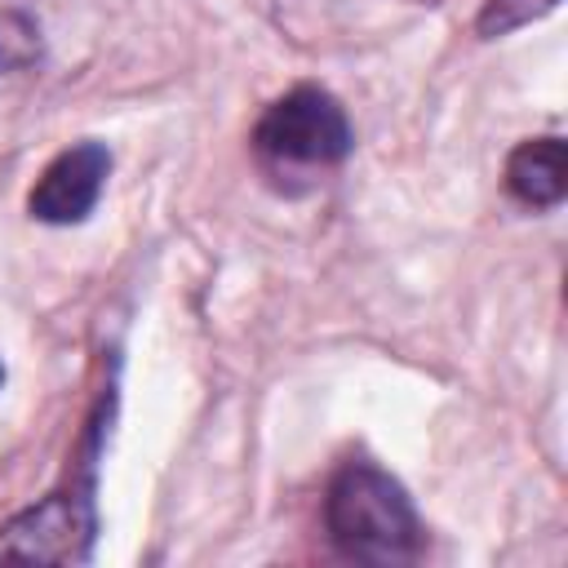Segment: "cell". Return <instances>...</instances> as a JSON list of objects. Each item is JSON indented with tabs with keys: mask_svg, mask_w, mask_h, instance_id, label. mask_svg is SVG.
Instances as JSON below:
<instances>
[{
	"mask_svg": "<svg viewBox=\"0 0 568 568\" xmlns=\"http://www.w3.org/2000/svg\"><path fill=\"white\" fill-rule=\"evenodd\" d=\"M324 532L342 559L399 568L422 559L426 528L395 475L373 462H346L324 493Z\"/></svg>",
	"mask_w": 568,
	"mask_h": 568,
	"instance_id": "cell-1",
	"label": "cell"
},
{
	"mask_svg": "<svg viewBox=\"0 0 568 568\" xmlns=\"http://www.w3.org/2000/svg\"><path fill=\"white\" fill-rule=\"evenodd\" d=\"M106 408H111V399L98 408V417L84 430V448H80L84 457H80L75 475L0 528V559H27V564L31 559L36 564H89L93 559V541H98V453H102V430H106L102 413Z\"/></svg>",
	"mask_w": 568,
	"mask_h": 568,
	"instance_id": "cell-2",
	"label": "cell"
},
{
	"mask_svg": "<svg viewBox=\"0 0 568 568\" xmlns=\"http://www.w3.org/2000/svg\"><path fill=\"white\" fill-rule=\"evenodd\" d=\"M253 155L275 186L284 178H306L342 164L355 151V129L346 106L320 84H293L253 124Z\"/></svg>",
	"mask_w": 568,
	"mask_h": 568,
	"instance_id": "cell-3",
	"label": "cell"
},
{
	"mask_svg": "<svg viewBox=\"0 0 568 568\" xmlns=\"http://www.w3.org/2000/svg\"><path fill=\"white\" fill-rule=\"evenodd\" d=\"M106 178H111V151L93 138L71 142L40 169L36 186L27 191V213L44 226H80L98 209Z\"/></svg>",
	"mask_w": 568,
	"mask_h": 568,
	"instance_id": "cell-4",
	"label": "cell"
},
{
	"mask_svg": "<svg viewBox=\"0 0 568 568\" xmlns=\"http://www.w3.org/2000/svg\"><path fill=\"white\" fill-rule=\"evenodd\" d=\"M506 191H510L515 204H524L532 213L555 209L568 191V146H564V138L546 133V138L519 142L506 160Z\"/></svg>",
	"mask_w": 568,
	"mask_h": 568,
	"instance_id": "cell-5",
	"label": "cell"
},
{
	"mask_svg": "<svg viewBox=\"0 0 568 568\" xmlns=\"http://www.w3.org/2000/svg\"><path fill=\"white\" fill-rule=\"evenodd\" d=\"M44 53V40H40V22L27 18L22 9H9L0 13V75L9 71H22V67H36Z\"/></svg>",
	"mask_w": 568,
	"mask_h": 568,
	"instance_id": "cell-6",
	"label": "cell"
},
{
	"mask_svg": "<svg viewBox=\"0 0 568 568\" xmlns=\"http://www.w3.org/2000/svg\"><path fill=\"white\" fill-rule=\"evenodd\" d=\"M555 4H559V0H484V9H479V18H475V31H479L484 40H501V36H510V31H519V27L537 22V18H546Z\"/></svg>",
	"mask_w": 568,
	"mask_h": 568,
	"instance_id": "cell-7",
	"label": "cell"
},
{
	"mask_svg": "<svg viewBox=\"0 0 568 568\" xmlns=\"http://www.w3.org/2000/svg\"><path fill=\"white\" fill-rule=\"evenodd\" d=\"M0 386H4V364H0Z\"/></svg>",
	"mask_w": 568,
	"mask_h": 568,
	"instance_id": "cell-8",
	"label": "cell"
}]
</instances>
